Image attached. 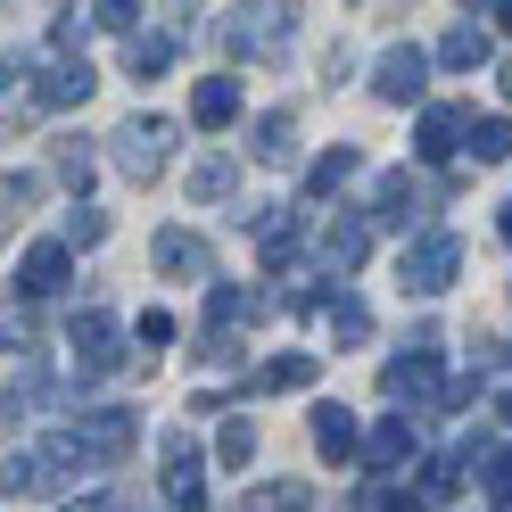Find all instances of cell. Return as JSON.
<instances>
[{
  "instance_id": "obj_10",
  "label": "cell",
  "mask_w": 512,
  "mask_h": 512,
  "mask_svg": "<svg viewBox=\"0 0 512 512\" xmlns=\"http://www.w3.org/2000/svg\"><path fill=\"white\" fill-rule=\"evenodd\" d=\"M314 455H323V463L364 455V430H356V413H347V405H314Z\"/></svg>"
},
{
  "instance_id": "obj_15",
  "label": "cell",
  "mask_w": 512,
  "mask_h": 512,
  "mask_svg": "<svg viewBox=\"0 0 512 512\" xmlns=\"http://www.w3.org/2000/svg\"><path fill=\"white\" fill-rule=\"evenodd\" d=\"M190 116H199V124H240V83L232 75H207L199 91H190Z\"/></svg>"
},
{
  "instance_id": "obj_20",
  "label": "cell",
  "mask_w": 512,
  "mask_h": 512,
  "mask_svg": "<svg viewBox=\"0 0 512 512\" xmlns=\"http://www.w3.org/2000/svg\"><path fill=\"white\" fill-rule=\"evenodd\" d=\"M413 207H422V199H413V174H380V215H372V223L413 232Z\"/></svg>"
},
{
  "instance_id": "obj_35",
  "label": "cell",
  "mask_w": 512,
  "mask_h": 512,
  "mask_svg": "<svg viewBox=\"0 0 512 512\" xmlns=\"http://www.w3.org/2000/svg\"><path fill=\"white\" fill-rule=\"evenodd\" d=\"M372 512H422V496H372Z\"/></svg>"
},
{
  "instance_id": "obj_26",
  "label": "cell",
  "mask_w": 512,
  "mask_h": 512,
  "mask_svg": "<svg viewBox=\"0 0 512 512\" xmlns=\"http://www.w3.org/2000/svg\"><path fill=\"white\" fill-rule=\"evenodd\" d=\"M240 512H314V496L290 479V488H256V496H240Z\"/></svg>"
},
{
  "instance_id": "obj_7",
  "label": "cell",
  "mask_w": 512,
  "mask_h": 512,
  "mask_svg": "<svg viewBox=\"0 0 512 512\" xmlns=\"http://www.w3.org/2000/svg\"><path fill=\"white\" fill-rule=\"evenodd\" d=\"M455 141H471V116H463V108H422V124H413V157L446 166V157H455Z\"/></svg>"
},
{
  "instance_id": "obj_2",
  "label": "cell",
  "mask_w": 512,
  "mask_h": 512,
  "mask_svg": "<svg viewBox=\"0 0 512 512\" xmlns=\"http://www.w3.org/2000/svg\"><path fill=\"white\" fill-rule=\"evenodd\" d=\"M166 149H174V116H124L116 124V166L149 182V174H166Z\"/></svg>"
},
{
  "instance_id": "obj_17",
  "label": "cell",
  "mask_w": 512,
  "mask_h": 512,
  "mask_svg": "<svg viewBox=\"0 0 512 512\" xmlns=\"http://www.w3.org/2000/svg\"><path fill=\"white\" fill-rule=\"evenodd\" d=\"M298 306H323L339 339H364V331H372V306H364V298H347V290H323V298H298Z\"/></svg>"
},
{
  "instance_id": "obj_1",
  "label": "cell",
  "mask_w": 512,
  "mask_h": 512,
  "mask_svg": "<svg viewBox=\"0 0 512 512\" xmlns=\"http://www.w3.org/2000/svg\"><path fill=\"white\" fill-rule=\"evenodd\" d=\"M455 273H463V240H455V232H413L405 256H397L405 298H438V290H455Z\"/></svg>"
},
{
  "instance_id": "obj_23",
  "label": "cell",
  "mask_w": 512,
  "mask_h": 512,
  "mask_svg": "<svg viewBox=\"0 0 512 512\" xmlns=\"http://www.w3.org/2000/svg\"><path fill=\"white\" fill-rule=\"evenodd\" d=\"M347 174H356V149H323V157H314V174H306V199H331Z\"/></svg>"
},
{
  "instance_id": "obj_4",
  "label": "cell",
  "mask_w": 512,
  "mask_h": 512,
  "mask_svg": "<svg viewBox=\"0 0 512 512\" xmlns=\"http://www.w3.org/2000/svg\"><path fill=\"white\" fill-rule=\"evenodd\" d=\"M422 83H430V50H413V42H389V50L372 58V91H380L389 108H413V100H422Z\"/></svg>"
},
{
  "instance_id": "obj_33",
  "label": "cell",
  "mask_w": 512,
  "mask_h": 512,
  "mask_svg": "<svg viewBox=\"0 0 512 512\" xmlns=\"http://www.w3.org/2000/svg\"><path fill=\"white\" fill-rule=\"evenodd\" d=\"M166 339H174V314H157V306H149V314H141V347L157 356V347H166Z\"/></svg>"
},
{
  "instance_id": "obj_21",
  "label": "cell",
  "mask_w": 512,
  "mask_h": 512,
  "mask_svg": "<svg viewBox=\"0 0 512 512\" xmlns=\"http://www.w3.org/2000/svg\"><path fill=\"white\" fill-rule=\"evenodd\" d=\"M479 58H488V34H479V25H446V42H438V67H479Z\"/></svg>"
},
{
  "instance_id": "obj_38",
  "label": "cell",
  "mask_w": 512,
  "mask_h": 512,
  "mask_svg": "<svg viewBox=\"0 0 512 512\" xmlns=\"http://www.w3.org/2000/svg\"><path fill=\"white\" fill-rule=\"evenodd\" d=\"M488 17H496V25H504V34H512V0H504V9H488Z\"/></svg>"
},
{
  "instance_id": "obj_22",
  "label": "cell",
  "mask_w": 512,
  "mask_h": 512,
  "mask_svg": "<svg viewBox=\"0 0 512 512\" xmlns=\"http://www.w3.org/2000/svg\"><path fill=\"white\" fill-rule=\"evenodd\" d=\"M124 67H133V75H166L174 67V34H133V42H124Z\"/></svg>"
},
{
  "instance_id": "obj_28",
  "label": "cell",
  "mask_w": 512,
  "mask_h": 512,
  "mask_svg": "<svg viewBox=\"0 0 512 512\" xmlns=\"http://www.w3.org/2000/svg\"><path fill=\"white\" fill-rule=\"evenodd\" d=\"M256 256H265V265L281 273V265L298 256V223H265V232H256Z\"/></svg>"
},
{
  "instance_id": "obj_9",
  "label": "cell",
  "mask_w": 512,
  "mask_h": 512,
  "mask_svg": "<svg viewBox=\"0 0 512 512\" xmlns=\"http://www.w3.org/2000/svg\"><path fill=\"white\" fill-rule=\"evenodd\" d=\"M157 455H166V496H174L182 512H199V504H207V488H199V446L174 430L166 446H157Z\"/></svg>"
},
{
  "instance_id": "obj_14",
  "label": "cell",
  "mask_w": 512,
  "mask_h": 512,
  "mask_svg": "<svg viewBox=\"0 0 512 512\" xmlns=\"http://www.w3.org/2000/svg\"><path fill=\"white\" fill-rule=\"evenodd\" d=\"M364 256H372V223H331L323 232V265L331 273H356Z\"/></svg>"
},
{
  "instance_id": "obj_11",
  "label": "cell",
  "mask_w": 512,
  "mask_h": 512,
  "mask_svg": "<svg viewBox=\"0 0 512 512\" xmlns=\"http://www.w3.org/2000/svg\"><path fill=\"white\" fill-rule=\"evenodd\" d=\"M157 273H174V281H199V273H215V256H207V240L199 232H157Z\"/></svg>"
},
{
  "instance_id": "obj_29",
  "label": "cell",
  "mask_w": 512,
  "mask_h": 512,
  "mask_svg": "<svg viewBox=\"0 0 512 512\" xmlns=\"http://www.w3.org/2000/svg\"><path fill=\"white\" fill-rule=\"evenodd\" d=\"M58 182L91 190V149H83V141H58Z\"/></svg>"
},
{
  "instance_id": "obj_13",
  "label": "cell",
  "mask_w": 512,
  "mask_h": 512,
  "mask_svg": "<svg viewBox=\"0 0 512 512\" xmlns=\"http://www.w3.org/2000/svg\"><path fill=\"white\" fill-rule=\"evenodd\" d=\"M364 463H372V471H405V463H413V413H389V422L364 438Z\"/></svg>"
},
{
  "instance_id": "obj_16",
  "label": "cell",
  "mask_w": 512,
  "mask_h": 512,
  "mask_svg": "<svg viewBox=\"0 0 512 512\" xmlns=\"http://www.w3.org/2000/svg\"><path fill=\"white\" fill-rule=\"evenodd\" d=\"M248 141H256V157H265V166H290V157H298V124H290V116H256Z\"/></svg>"
},
{
  "instance_id": "obj_25",
  "label": "cell",
  "mask_w": 512,
  "mask_h": 512,
  "mask_svg": "<svg viewBox=\"0 0 512 512\" xmlns=\"http://www.w3.org/2000/svg\"><path fill=\"white\" fill-rule=\"evenodd\" d=\"M240 174H232V157H207V166H190V199H232Z\"/></svg>"
},
{
  "instance_id": "obj_6",
  "label": "cell",
  "mask_w": 512,
  "mask_h": 512,
  "mask_svg": "<svg viewBox=\"0 0 512 512\" xmlns=\"http://www.w3.org/2000/svg\"><path fill=\"white\" fill-rule=\"evenodd\" d=\"M17 290L25 298H58V290H67V240H34V248H25L17 256Z\"/></svg>"
},
{
  "instance_id": "obj_8",
  "label": "cell",
  "mask_w": 512,
  "mask_h": 512,
  "mask_svg": "<svg viewBox=\"0 0 512 512\" xmlns=\"http://www.w3.org/2000/svg\"><path fill=\"white\" fill-rule=\"evenodd\" d=\"M380 389L422 405V397L438 389V347H413V356H389V364H380Z\"/></svg>"
},
{
  "instance_id": "obj_39",
  "label": "cell",
  "mask_w": 512,
  "mask_h": 512,
  "mask_svg": "<svg viewBox=\"0 0 512 512\" xmlns=\"http://www.w3.org/2000/svg\"><path fill=\"white\" fill-rule=\"evenodd\" d=\"M496 83H504V100H512V58H504V67H496Z\"/></svg>"
},
{
  "instance_id": "obj_34",
  "label": "cell",
  "mask_w": 512,
  "mask_h": 512,
  "mask_svg": "<svg viewBox=\"0 0 512 512\" xmlns=\"http://www.w3.org/2000/svg\"><path fill=\"white\" fill-rule=\"evenodd\" d=\"M34 199H42V182H34V174H9V215H17V207H34Z\"/></svg>"
},
{
  "instance_id": "obj_37",
  "label": "cell",
  "mask_w": 512,
  "mask_h": 512,
  "mask_svg": "<svg viewBox=\"0 0 512 512\" xmlns=\"http://www.w3.org/2000/svg\"><path fill=\"white\" fill-rule=\"evenodd\" d=\"M496 232H504V240H512V199H504V207H496Z\"/></svg>"
},
{
  "instance_id": "obj_27",
  "label": "cell",
  "mask_w": 512,
  "mask_h": 512,
  "mask_svg": "<svg viewBox=\"0 0 512 512\" xmlns=\"http://www.w3.org/2000/svg\"><path fill=\"white\" fill-rule=\"evenodd\" d=\"M256 380H265V389H314V356H273Z\"/></svg>"
},
{
  "instance_id": "obj_18",
  "label": "cell",
  "mask_w": 512,
  "mask_h": 512,
  "mask_svg": "<svg viewBox=\"0 0 512 512\" xmlns=\"http://www.w3.org/2000/svg\"><path fill=\"white\" fill-rule=\"evenodd\" d=\"M215 463L223 471H248L256 463V422H248V413H232V422L215 430Z\"/></svg>"
},
{
  "instance_id": "obj_30",
  "label": "cell",
  "mask_w": 512,
  "mask_h": 512,
  "mask_svg": "<svg viewBox=\"0 0 512 512\" xmlns=\"http://www.w3.org/2000/svg\"><path fill=\"white\" fill-rule=\"evenodd\" d=\"M100 240H108V215L75 207V215H67V248H100Z\"/></svg>"
},
{
  "instance_id": "obj_3",
  "label": "cell",
  "mask_w": 512,
  "mask_h": 512,
  "mask_svg": "<svg viewBox=\"0 0 512 512\" xmlns=\"http://www.w3.org/2000/svg\"><path fill=\"white\" fill-rule=\"evenodd\" d=\"M34 100L42 108H75V100H91V58H75V50H34Z\"/></svg>"
},
{
  "instance_id": "obj_31",
  "label": "cell",
  "mask_w": 512,
  "mask_h": 512,
  "mask_svg": "<svg viewBox=\"0 0 512 512\" xmlns=\"http://www.w3.org/2000/svg\"><path fill=\"white\" fill-rule=\"evenodd\" d=\"M91 25H100V34H124V42H133V17L141 9H124V0H100V9H83Z\"/></svg>"
},
{
  "instance_id": "obj_32",
  "label": "cell",
  "mask_w": 512,
  "mask_h": 512,
  "mask_svg": "<svg viewBox=\"0 0 512 512\" xmlns=\"http://www.w3.org/2000/svg\"><path fill=\"white\" fill-rule=\"evenodd\" d=\"M488 496L512 512V446H496V455H488Z\"/></svg>"
},
{
  "instance_id": "obj_5",
  "label": "cell",
  "mask_w": 512,
  "mask_h": 512,
  "mask_svg": "<svg viewBox=\"0 0 512 512\" xmlns=\"http://www.w3.org/2000/svg\"><path fill=\"white\" fill-rule=\"evenodd\" d=\"M75 364H83V372H116V364H124V347H116V314H108V306L75 314Z\"/></svg>"
},
{
  "instance_id": "obj_12",
  "label": "cell",
  "mask_w": 512,
  "mask_h": 512,
  "mask_svg": "<svg viewBox=\"0 0 512 512\" xmlns=\"http://www.w3.org/2000/svg\"><path fill=\"white\" fill-rule=\"evenodd\" d=\"M223 42H232V50H281V42H290V17H281V9H240L232 25H223Z\"/></svg>"
},
{
  "instance_id": "obj_40",
  "label": "cell",
  "mask_w": 512,
  "mask_h": 512,
  "mask_svg": "<svg viewBox=\"0 0 512 512\" xmlns=\"http://www.w3.org/2000/svg\"><path fill=\"white\" fill-rule=\"evenodd\" d=\"M504 422H512V389H504Z\"/></svg>"
},
{
  "instance_id": "obj_19",
  "label": "cell",
  "mask_w": 512,
  "mask_h": 512,
  "mask_svg": "<svg viewBox=\"0 0 512 512\" xmlns=\"http://www.w3.org/2000/svg\"><path fill=\"white\" fill-rule=\"evenodd\" d=\"M463 463H471V446H455V455H430L422 463V504H446L463 488Z\"/></svg>"
},
{
  "instance_id": "obj_36",
  "label": "cell",
  "mask_w": 512,
  "mask_h": 512,
  "mask_svg": "<svg viewBox=\"0 0 512 512\" xmlns=\"http://www.w3.org/2000/svg\"><path fill=\"white\" fill-rule=\"evenodd\" d=\"M67 512H124L116 496H91V504H67Z\"/></svg>"
},
{
  "instance_id": "obj_24",
  "label": "cell",
  "mask_w": 512,
  "mask_h": 512,
  "mask_svg": "<svg viewBox=\"0 0 512 512\" xmlns=\"http://www.w3.org/2000/svg\"><path fill=\"white\" fill-rule=\"evenodd\" d=\"M471 157H479V166L512 157V124H504V116H471Z\"/></svg>"
}]
</instances>
